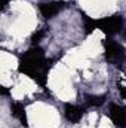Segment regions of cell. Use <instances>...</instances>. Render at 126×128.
I'll return each mask as SVG.
<instances>
[{"instance_id":"4","label":"cell","mask_w":126,"mask_h":128,"mask_svg":"<svg viewBox=\"0 0 126 128\" xmlns=\"http://www.w3.org/2000/svg\"><path fill=\"white\" fill-rule=\"evenodd\" d=\"M65 8V3L64 2H51V3H42L40 6H39V9H40V14H42V16H45V18H52V16H55L61 9Z\"/></svg>"},{"instance_id":"1","label":"cell","mask_w":126,"mask_h":128,"mask_svg":"<svg viewBox=\"0 0 126 128\" xmlns=\"http://www.w3.org/2000/svg\"><path fill=\"white\" fill-rule=\"evenodd\" d=\"M96 27L99 30H102L104 33H107V34H116V33H119L122 30L123 20L119 15H113V16H108V18L96 21Z\"/></svg>"},{"instance_id":"7","label":"cell","mask_w":126,"mask_h":128,"mask_svg":"<svg viewBox=\"0 0 126 128\" xmlns=\"http://www.w3.org/2000/svg\"><path fill=\"white\" fill-rule=\"evenodd\" d=\"M82 18H83V21H85V30L86 33L89 34V33H92L95 28H98L96 27V21L95 20H91L88 15H85V14H82Z\"/></svg>"},{"instance_id":"3","label":"cell","mask_w":126,"mask_h":128,"mask_svg":"<svg viewBox=\"0 0 126 128\" xmlns=\"http://www.w3.org/2000/svg\"><path fill=\"white\" fill-rule=\"evenodd\" d=\"M110 118L119 128L126 127V110L117 104H110Z\"/></svg>"},{"instance_id":"5","label":"cell","mask_w":126,"mask_h":128,"mask_svg":"<svg viewBox=\"0 0 126 128\" xmlns=\"http://www.w3.org/2000/svg\"><path fill=\"white\" fill-rule=\"evenodd\" d=\"M83 115V110L74 104H67L65 106V118L70 121V122H79L80 118Z\"/></svg>"},{"instance_id":"6","label":"cell","mask_w":126,"mask_h":128,"mask_svg":"<svg viewBox=\"0 0 126 128\" xmlns=\"http://www.w3.org/2000/svg\"><path fill=\"white\" fill-rule=\"evenodd\" d=\"M10 110H12V115L15 118H18L22 125H27V116H25V110H24V106L19 104V103H12L10 106Z\"/></svg>"},{"instance_id":"9","label":"cell","mask_w":126,"mask_h":128,"mask_svg":"<svg viewBox=\"0 0 126 128\" xmlns=\"http://www.w3.org/2000/svg\"><path fill=\"white\" fill-rule=\"evenodd\" d=\"M45 36V30H39V32H36L34 34H33V37H31V40H33V43H37V42H40V39Z\"/></svg>"},{"instance_id":"2","label":"cell","mask_w":126,"mask_h":128,"mask_svg":"<svg viewBox=\"0 0 126 128\" xmlns=\"http://www.w3.org/2000/svg\"><path fill=\"white\" fill-rule=\"evenodd\" d=\"M104 48H105V57L108 60H119V58H123V55H125L123 46L114 40H105Z\"/></svg>"},{"instance_id":"8","label":"cell","mask_w":126,"mask_h":128,"mask_svg":"<svg viewBox=\"0 0 126 128\" xmlns=\"http://www.w3.org/2000/svg\"><path fill=\"white\" fill-rule=\"evenodd\" d=\"M104 96H88L86 97V103L89 106H101L104 104Z\"/></svg>"}]
</instances>
